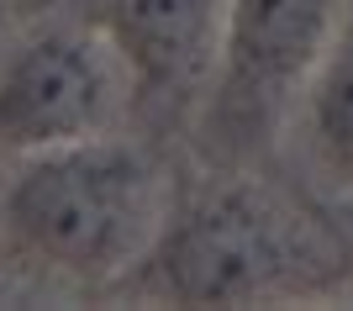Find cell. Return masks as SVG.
<instances>
[{"label":"cell","mask_w":353,"mask_h":311,"mask_svg":"<svg viewBox=\"0 0 353 311\" xmlns=\"http://www.w3.org/2000/svg\"><path fill=\"white\" fill-rule=\"evenodd\" d=\"M0 222L32 264L101 290L153 253L169 227V185L148 148L111 132L21 159L0 195Z\"/></svg>","instance_id":"cell-1"},{"label":"cell","mask_w":353,"mask_h":311,"mask_svg":"<svg viewBox=\"0 0 353 311\" xmlns=\"http://www.w3.org/2000/svg\"><path fill=\"white\" fill-rule=\"evenodd\" d=\"M332 269L338 248L316 222L253 179H227L179 217L169 211V227L137 264L132 290L174 306H248L311 290Z\"/></svg>","instance_id":"cell-2"},{"label":"cell","mask_w":353,"mask_h":311,"mask_svg":"<svg viewBox=\"0 0 353 311\" xmlns=\"http://www.w3.org/2000/svg\"><path fill=\"white\" fill-rule=\"evenodd\" d=\"M343 0H227V37L206 106L195 111L201 153L221 169L264 159L295 127Z\"/></svg>","instance_id":"cell-3"},{"label":"cell","mask_w":353,"mask_h":311,"mask_svg":"<svg viewBox=\"0 0 353 311\" xmlns=\"http://www.w3.org/2000/svg\"><path fill=\"white\" fill-rule=\"evenodd\" d=\"M132 111V69L85 16L32 27L0 59V153L11 159L111 137Z\"/></svg>","instance_id":"cell-4"},{"label":"cell","mask_w":353,"mask_h":311,"mask_svg":"<svg viewBox=\"0 0 353 311\" xmlns=\"http://www.w3.org/2000/svg\"><path fill=\"white\" fill-rule=\"evenodd\" d=\"M79 16L127 59L137 111L179 121L206 106L227 37V0H79Z\"/></svg>","instance_id":"cell-5"},{"label":"cell","mask_w":353,"mask_h":311,"mask_svg":"<svg viewBox=\"0 0 353 311\" xmlns=\"http://www.w3.org/2000/svg\"><path fill=\"white\" fill-rule=\"evenodd\" d=\"M301 148L311 174L327 185V195L353 190V0H343L338 32L327 43L306 95L295 106Z\"/></svg>","instance_id":"cell-6"},{"label":"cell","mask_w":353,"mask_h":311,"mask_svg":"<svg viewBox=\"0 0 353 311\" xmlns=\"http://www.w3.org/2000/svg\"><path fill=\"white\" fill-rule=\"evenodd\" d=\"M332 222H338V232H343V243L353 248V190L348 195H332V211H327Z\"/></svg>","instance_id":"cell-7"}]
</instances>
